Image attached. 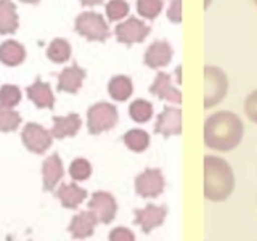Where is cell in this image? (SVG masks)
<instances>
[{"mask_svg": "<svg viewBox=\"0 0 257 241\" xmlns=\"http://www.w3.org/2000/svg\"><path fill=\"white\" fill-rule=\"evenodd\" d=\"M243 135V120L231 111H219L204 123V143L215 151H231L241 143Z\"/></svg>", "mask_w": 257, "mask_h": 241, "instance_id": "1", "label": "cell"}, {"mask_svg": "<svg viewBox=\"0 0 257 241\" xmlns=\"http://www.w3.org/2000/svg\"><path fill=\"white\" fill-rule=\"evenodd\" d=\"M235 190V175L230 164L219 156L204 158V198L220 203Z\"/></svg>", "mask_w": 257, "mask_h": 241, "instance_id": "2", "label": "cell"}, {"mask_svg": "<svg viewBox=\"0 0 257 241\" xmlns=\"http://www.w3.org/2000/svg\"><path fill=\"white\" fill-rule=\"evenodd\" d=\"M117 120H119L117 108L114 104L106 101L95 103L87 111V127H88V134L92 135H98L101 132L111 131L112 127H116Z\"/></svg>", "mask_w": 257, "mask_h": 241, "instance_id": "3", "label": "cell"}, {"mask_svg": "<svg viewBox=\"0 0 257 241\" xmlns=\"http://www.w3.org/2000/svg\"><path fill=\"white\" fill-rule=\"evenodd\" d=\"M204 80H206V95H204V108L217 106L228 92V79L227 74L217 66L207 64L204 66Z\"/></svg>", "mask_w": 257, "mask_h": 241, "instance_id": "4", "label": "cell"}, {"mask_svg": "<svg viewBox=\"0 0 257 241\" xmlns=\"http://www.w3.org/2000/svg\"><path fill=\"white\" fill-rule=\"evenodd\" d=\"M74 29L77 34L85 37L87 40H95V42H104L111 36L106 21L100 13L95 12L80 13L76 18Z\"/></svg>", "mask_w": 257, "mask_h": 241, "instance_id": "5", "label": "cell"}, {"mask_svg": "<svg viewBox=\"0 0 257 241\" xmlns=\"http://www.w3.org/2000/svg\"><path fill=\"white\" fill-rule=\"evenodd\" d=\"M151 28L148 24H145V21L135 18H128L124 23H119L116 29H114V34L117 42L124 44V45H134V44H142L145 39L150 36Z\"/></svg>", "mask_w": 257, "mask_h": 241, "instance_id": "6", "label": "cell"}, {"mask_svg": "<svg viewBox=\"0 0 257 241\" xmlns=\"http://www.w3.org/2000/svg\"><path fill=\"white\" fill-rule=\"evenodd\" d=\"M164 187L166 180L159 169H145L135 179V191L142 198H158Z\"/></svg>", "mask_w": 257, "mask_h": 241, "instance_id": "7", "label": "cell"}, {"mask_svg": "<svg viewBox=\"0 0 257 241\" xmlns=\"http://www.w3.org/2000/svg\"><path fill=\"white\" fill-rule=\"evenodd\" d=\"M21 139H23L24 147L29 151L36 153V155H44V153L50 148L53 135L42 126H39L36 123H29L23 129Z\"/></svg>", "mask_w": 257, "mask_h": 241, "instance_id": "8", "label": "cell"}, {"mask_svg": "<svg viewBox=\"0 0 257 241\" xmlns=\"http://www.w3.org/2000/svg\"><path fill=\"white\" fill-rule=\"evenodd\" d=\"M88 209L95 212L101 223H111L117 212V203L114 196L108 191H95L92 195Z\"/></svg>", "mask_w": 257, "mask_h": 241, "instance_id": "9", "label": "cell"}, {"mask_svg": "<svg viewBox=\"0 0 257 241\" xmlns=\"http://www.w3.org/2000/svg\"><path fill=\"white\" fill-rule=\"evenodd\" d=\"M155 134L163 135L164 139H169L172 135L182 134V109L175 106H166L163 112L158 116Z\"/></svg>", "mask_w": 257, "mask_h": 241, "instance_id": "10", "label": "cell"}, {"mask_svg": "<svg viewBox=\"0 0 257 241\" xmlns=\"http://www.w3.org/2000/svg\"><path fill=\"white\" fill-rule=\"evenodd\" d=\"M174 58V48L167 40H156L153 42L143 56V63L147 64L150 69L164 68L167 64H171Z\"/></svg>", "mask_w": 257, "mask_h": 241, "instance_id": "11", "label": "cell"}, {"mask_svg": "<svg viewBox=\"0 0 257 241\" xmlns=\"http://www.w3.org/2000/svg\"><path fill=\"white\" fill-rule=\"evenodd\" d=\"M135 223L140 225L143 233H151L153 228L159 227L164 223V219L167 217V207L156 206V204H148L143 209H135Z\"/></svg>", "mask_w": 257, "mask_h": 241, "instance_id": "12", "label": "cell"}, {"mask_svg": "<svg viewBox=\"0 0 257 241\" xmlns=\"http://www.w3.org/2000/svg\"><path fill=\"white\" fill-rule=\"evenodd\" d=\"M150 93L158 96L159 100H166L169 103H182V92L172 85L171 74H167V72H158V76L150 85Z\"/></svg>", "mask_w": 257, "mask_h": 241, "instance_id": "13", "label": "cell"}, {"mask_svg": "<svg viewBox=\"0 0 257 241\" xmlns=\"http://www.w3.org/2000/svg\"><path fill=\"white\" fill-rule=\"evenodd\" d=\"M98 217L95 215L93 211H82L80 214L72 217V220L68 227V231L74 239H85L93 235L96 223H98Z\"/></svg>", "mask_w": 257, "mask_h": 241, "instance_id": "14", "label": "cell"}, {"mask_svg": "<svg viewBox=\"0 0 257 241\" xmlns=\"http://www.w3.org/2000/svg\"><path fill=\"white\" fill-rule=\"evenodd\" d=\"M85 76H87L85 69L79 68L77 64L64 68L58 76V90L68 93H77L84 84Z\"/></svg>", "mask_w": 257, "mask_h": 241, "instance_id": "15", "label": "cell"}, {"mask_svg": "<svg viewBox=\"0 0 257 241\" xmlns=\"http://www.w3.org/2000/svg\"><path fill=\"white\" fill-rule=\"evenodd\" d=\"M64 175V169H63V163L61 158L56 155L48 156L44 164H42V177H44V191H53V188L56 187Z\"/></svg>", "mask_w": 257, "mask_h": 241, "instance_id": "16", "label": "cell"}, {"mask_svg": "<svg viewBox=\"0 0 257 241\" xmlns=\"http://www.w3.org/2000/svg\"><path fill=\"white\" fill-rule=\"evenodd\" d=\"M80 126H82V120L80 116L76 112H71L68 116H53V129H52V135L55 139H66V137H74Z\"/></svg>", "mask_w": 257, "mask_h": 241, "instance_id": "17", "label": "cell"}, {"mask_svg": "<svg viewBox=\"0 0 257 241\" xmlns=\"http://www.w3.org/2000/svg\"><path fill=\"white\" fill-rule=\"evenodd\" d=\"M28 96L37 108L52 109L55 106V95L52 92V87L47 82H42L40 79H37L31 87H28Z\"/></svg>", "mask_w": 257, "mask_h": 241, "instance_id": "18", "label": "cell"}, {"mask_svg": "<svg viewBox=\"0 0 257 241\" xmlns=\"http://www.w3.org/2000/svg\"><path fill=\"white\" fill-rule=\"evenodd\" d=\"M55 196L61 201L63 207L76 209L87 198V191L84 188L77 187V183H63L61 187L56 190Z\"/></svg>", "mask_w": 257, "mask_h": 241, "instance_id": "19", "label": "cell"}, {"mask_svg": "<svg viewBox=\"0 0 257 241\" xmlns=\"http://www.w3.org/2000/svg\"><path fill=\"white\" fill-rule=\"evenodd\" d=\"M18 29V15L12 0H0V34H13Z\"/></svg>", "mask_w": 257, "mask_h": 241, "instance_id": "20", "label": "cell"}, {"mask_svg": "<svg viewBox=\"0 0 257 241\" xmlns=\"http://www.w3.org/2000/svg\"><path fill=\"white\" fill-rule=\"evenodd\" d=\"M108 92L114 101H127L134 93V82L127 76H114L108 84Z\"/></svg>", "mask_w": 257, "mask_h": 241, "instance_id": "21", "label": "cell"}, {"mask_svg": "<svg viewBox=\"0 0 257 241\" xmlns=\"http://www.w3.org/2000/svg\"><path fill=\"white\" fill-rule=\"evenodd\" d=\"M26 58L24 47L15 40H7L0 45V61L7 66H18Z\"/></svg>", "mask_w": 257, "mask_h": 241, "instance_id": "22", "label": "cell"}, {"mask_svg": "<svg viewBox=\"0 0 257 241\" xmlns=\"http://www.w3.org/2000/svg\"><path fill=\"white\" fill-rule=\"evenodd\" d=\"M122 142L128 150L135 153H143L150 147V134L145 132L143 129H132V131L124 134Z\"/></svg>", "mask_w": 257, "mask_h": 241, "instance_id": "23", "label": "cell"}, {"mask_svg": "<svg viewBox=\"0 0 257 241\" xmlns=\"http://www.w3.org/2000/svg\"><path fill=\"white\" fill-rule=\"evenodd\" d=\"M48 60L53 63H66L71 58V45L64 39H55L47 48Z\"/></svg>", "mask_w": 257, "mask_h": 241, "instance_id": "24", "label": "cell"}, {"mask_svg": "<svg viewBox=\"0 0 257 241\" xmlns=\"http://www.w3.org/2000/svg\"><path fill=\"white\" fill-rule=\"evenodd\" d=\"M128 114H131V117L139 124L148 123L153 116V104L148 100L137 98L131 103V106H128Z\"/></svg>", "mask_w": 257, "mask_h": 241, "instance_id": "25", "label": "cell"}, {"mask_svg": "<svg viewBox=\"0 0 257 241\" xmlns=\"http://www.w3.org/2000/svg\"><path fill=\"white\" fill-rule=\"evenodd\" d=\"M164 8V0H137V12L142 18L155 21Z\"/></svg>", "mask_w": 257, "mask_h": 241, "instance_id": "26", "label": "cell"}, {"mask_svg": "<svg viewBox=\"0 0 257 241\" xmlns=\"http://www.w3.org/2000/svg\"><path fill=\"white\" fill-rule=\"evenodd\" d=\"M21 100V90L16 85H4L0 88V111L13 109Z\"/></svg>", "mask_w": 257, "mask_h": 241, "instance_id": "27", "label": "cell"}, {"mask_svg": "<svg viewBox=\"0 0 257 241\" xmlns=\"http://www.w3.org/2000/svg\"><path fill=\"white\" fill-rule=\"evenodd\" d=\"M69 175L72 177V180H77V182L90 179L92 164L84 158H77V159L72 161L71 166H69Z\"/></svg>", "mask_w": 257, "mask_h": 241, "instance_id": "28", "label": "cell"}, {"mask_svg": "<svg viewBox=\"0 0 257 241\" xmlns=\"http://www.w3.org/2000/svg\"><path fill=\"white\" fill-rule=\"evenodd\" d=\"M131 12V7L125 0H109L106 4V16L109 21H119L125 18Z\"/></svg>", "mask_w": 257, "mask_h": 241, "instance_id": "29", "label": "cell"}, {"mask_svg": "<svg viewBox=\"0 0 257 241\" xmlns=\"http://www.w3.org/2000/svg\"><path fill=\"white\" fill-rule=\"evenodd\" d=\"M21 116L16 111L2 109L0 111V132H13L20 127Z\"/></svg>", "mask_w": 257, "mask_h": 241, "instance_id": "30", "label": "cell"}, {"mask_svg": "<svg viewBox=\"0 0 257 241\" xmlns=\"http://www.w3.org/2000/svg\"><path fill=\"white\" fill-rule=\"evenodd\" d=\"M244 112L249 120H252L254 124H257V88L254 92L247 95V98L244 100Z\"/></svg>", "mask_w": 257, "mask_h": 241, "instance_id": "31", "label": "cell"}, {"mask_svg": "<svg viewBox=\"0 0 257 241\" xmlns=\"http://www.w3.org/2000/svg\"><path fill=\"white\" fill-rule=\"evenodd\" d=\"M167 20L174 24L182 23V0H171L167 8Z\"/></svg>", "mask_w": 257, "mask_h": 241, "instance_id": "32", "label": "cell"}, {"mask_svg": "<svg viewBox=\"0 0 257 241\" xmlns=\"http://www.w3.org/2000/svg\"><path fill=\"white\" fill-rule=\"evenodd\" d=\"M109 241H135V235L125 227H117L114 230H111Z\"/></svg>", "mask_w": 257, "mask_h": 241, "instance_id": "33", "label": "cell"}, {"mask_svg": "<svg viewBox=\"0 0 257 241\" xmlns=\"http://www.w3.org/2000/svg\"><path fill=\"white\" fill-rule=\"evenodd\" d=\"M104 0H80V4L84 7H95V5H101Z\"/></svg>", "mask_w": 257, "mask_h": 241, "instance_id": "34", "label": "cell"}, {"mask_svg": "<svg viewBox=\"0 0 257 241\" xmlns=\"http://www.w3.org/2000/svg\"><path fill=\"white\" fill-rule=\"evenodd\" d=\"M180 66L179 68H177V82H179V84H182V77H180Z\"/></svg>", "mask_w": 257, "mask_h": 241, "instance_id": "35", "label": "cell"}, {"mask_svg": "<svg viewBox=\"0 0 257 241\" xmlns=\"http://www.w3.org/2000/svg\"><path fill=\"white\" fill-rule=\"evenodd\" d=\"M24 4H39V0H21Z\"/></svg>", "mask_w": 257, "mask_h": 241, "instance_id": "36", "label": "cell"}, {"mask_svg": "<svg viewBox=\"0 0 257 241\" xmlns=\"http://www.w3.org/2000/svg\"><path fill=\"white\" fill-rule=\"evenodd\" d=\"M211 2H212V0H204V8H206V10L209 8V5H211Z\"/></svg>", "mask_w": 257, "mask_h": 241, "instance_id": "37", "label": "cell"}, {"mask_svg": "<svg viewBox=\"0 0 257 241\" xmlns=\"http://www.w3.org/2000/svg\"><path fill=\"white\" fill-rule=\"evenodd\" d=\"M254 4H255V7H257V0H254Z\"/></svg>", "mask_w": 257, "mask_h": 241, "instance_id": "38", "label": "cell"}]
</instances>
